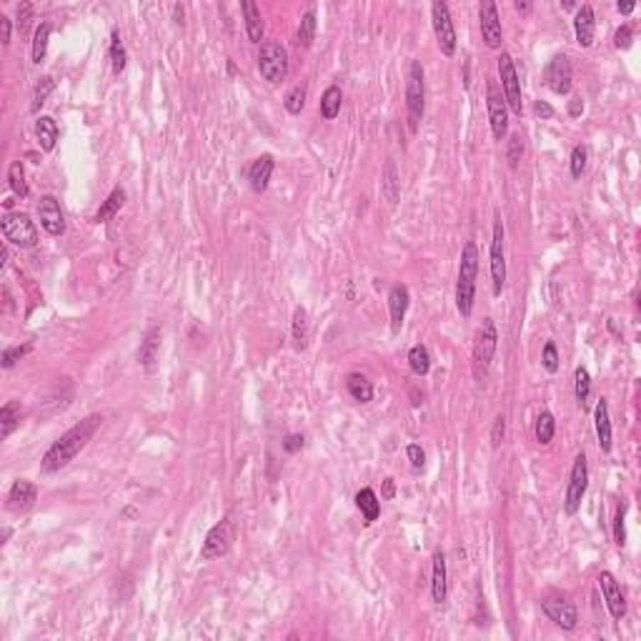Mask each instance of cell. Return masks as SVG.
I'll use <instances>...</instances> for the list:
<instances>
[{
    "label": "cell",
    "mask_w": 641,
    "mask_h": 641,
    "mask_svg": "<svg viewBox=\"0 0 641 641\" xmlns=\"http://www.w3.org/2000/svg\"><path fill=\"white\" fill-rule=\"evenodd\" d=\"M101 421L103 419L98 414H90V416H85L83 421H78L75 426H70V429L65 431L58 441H53V446L45 451V456H43V461H40V471L55 473V471H60V469L68 466L75 456L88 446V441L96 436Z\"/></svg>",
    "instance_id": "obj_1"
},
{
    "label": "cell",
    "mask_w": 641,
    "mask_h": 641,
    "mask_svg": "<svg viewBox=\"0 0 641 641\" xmlns=\"http://www.w3.org/2000/svg\"><path fill=\"white\" fill-rule=\"evenodd\" d=\"M478 248L473 241H466L459 263V281H456V308L464 318L471 316L476 301V278H478Z\"/></svg>",
    "instance_id": "obj_2"
},
{
    "label": "cell",
    "mask_w": 641,
    "mask_h": 641,
    "mask_svg": "<svg viewBox=\"0 0 641 641\" xmlns=\"http://www.w3.org/2000/svg\"><path fill=\"white\" fill-rule=\"evenodd\" d=\"M426 106V88H424V68L419 60L408 63L406 73V111H408V131L416 133L424 118Z\"/></svg>",
    "instance_id": "obj_3"
},
{
    "label": "cell",
    "mask_w": 641,
    "mask_h": 641,
    "mask_svg": "<svg viewBox=\"0 0 641 641\" xmlns=\"http://www.w3.org/2000/svg\"><path fill=\"white\" fill-rule=\"evenodd\" d=\"M496 346H498L496 326H493L491 318H483L476 331V344H473V373H476L478 381L486 378L493 356H496Z\"/></svg>",
    "instance_id": "obj_4"
},
{
    "label": "cell",
    "mask_w": 641,
    "mask_h": 641,
    "mask_svg": "<svg viewBox=\"0 0 641 641\" xmlns=\"http://www.w3.org/2000/svg\"><path fill=\"white\" fill-rule=\"evenodd\" d=\"M258 73L263 80L268 83H281L288 75V53L281 43L276 40H265L261 43L258 50Z\"/></svg>",
    "instance_id": "obj_5"
},
{
    "label": "cell",
    "mask_w": 641,
    "mask_h": 641,
    "mask_svg": "<svg viewBox=\"0 0 641 641\" xmlns=\"http://www.w3.org/2000/svg\"><path fill=\"white\" fill-rule=\"evenodd\" d=\"M0 228H3V239L13 246H21V248H33L38 246V231L35 223L31 221L28 213H6L3 221H0Z\"/></svg>",
    "instance_id": "obj_6"
},
{
    "label": "cell",
    "mask_w": 641,
    "mask_h": 641,
    "mask_svg": "<svg viewBox=\"0 0 641 641\" xmlns=\"http://www.w3.org/2000/svg\"><path fill=\"white\" fill-rule=\"evenodd\" d=\"M486 108H488V126L496 141L506 138L509 133V106L503 101L501 88L496 85L493 78H486Z\"/></svg>",
    "instance_id": "obj_7"
},
{
    "label": "cell",
    "mask_w": 641,
    "mask_h": 641,
    "mask_svg": "<svg viewBox=\"0 0 641 641\" xmlns=\"http://www.w3.org/2000/svg\"><path fill=\"white\" fill-rule=\"evenodd\" d=\"M498 75H501L503 101H506V106H509L511 113L521 116V113H524V101H521V80H519V73H516L514 58H511L509 53L498 55Z\"/></svg>",
    "instance_id": "obj_8"
},
{
    "label": "cell",
    "mask_w": 641,
    "mask_h": 641,
    "mask_svg": "<svg viewBox=\"0 0 641 641\" xmlns=\"http://www.w3.org/2000/svg\"><path fill=\"white\" fill-rule=\"evenodd\" d=\"M236 541V526L231 519H223L208 531L206 541H203L201 549V561H213V559H221L231 552V546Z\"/></svg>",
    "instance_id": "obj_9"
},
{
    "label": "cell",
    "mask_w": 641,
    "mask_h": 641,
    "mask_svg": "<svg viewBox=\"0 0 641 641\" xmlns=\"http://www.w3.org/2000/svg\"><path fill=\"white\" fill-rule=\"evenodd\" d=\"M431 21H434V33H436V40H439L441 53H444L446 58L456 55L459 38H456L454 21H451L449 6H446L444 0H434V6H431Z\"/></svg>",
    "instance_id": "obj_10"
},
{
    "label": "cell",
    "mask_w": 641,
    "mask_h": 641,
    "mask_svg": "<svg viewBox=\"0 0 641 641\" xmlns=\"http://www.w3.org/2000/svg\"><path fill=\"white\" fill-rule=\"evenodd\" d=\"M588 488V466H586V456L579 454L574 459L571 466V476H569V486H566V498H564V511L569 516H574L579 509H581V501L586 496Z\"/></svg>",
    "instance_id": "obj_11"
},
{
    "label": "cell",
    "mask_w": 641,
    "mask_h": 641,
    "mask_svg": "<svg viewBox=\"0 0 641 641\" xmlns=\"http://www.w3.org/2000/svg\"><path fill=\"white\" fill-rule=\"evenodd\" d=\"M506 283V256H503V221L501 213H493V236H491V288L493 296L503 291Z\"/></svg>",
    "instance_id": "obj_12"
},
{
    "label": "cell",
    "mask_w": 641,
    "mask_h": 641,
    "mask_svg": "<svg viewBox=\"0 0 641 641\" xmlns=\"http://www.w3.org/2000/svg\"><path fill=\"white\" fill-rule=\"evenodd\" d=\"M544 83L546 88L557 93V96H569L571 93V63L564 53L554 55L544 68Z\"/></svg>",
    "instance_id": "obj_13"
},
{
    "label": "cell",
    "mask_w": 641,
    "mask_h": 641,
    "mask_svg": "<svg viewBox=\"0 0 641 641\" xmlns=\"http://www.w3.org/2000/svg\"><path fill=\"white\" fill-rule=\"evenodd\" d=\"M478 21H481V35L486 48L498 50L503 43V28H501V16L493 0H481L478 6Z\"/></svg>",
    "instance_id": "obj_14"
},
{
    "label": "cell",
    "mask_w": 641,
    "mask_h": 641,
    "mask_svg": "<svg viewBox=\"0 0 641 641\" xmlns=\"http://www.w3.org/2000/svg\"><path fill=\"white\" fill-rule=\"evenodd\" d=\"M541 609L557 626L564 631H574L579 626V611L569 599H546L541 601Z\"/></svg>",
    "instance_id": "obj_15"
},
{
    "label": "cell",
    "mask_w": 641,
    "mask_h": 641,
    "mask_svg": "<svg viewBox=\"0 0 641 641\" xmlns=\"http://www.w3.org/2000/svg\"><path fill=\"white\" fill-rule=\"evenodd\" d=\"M35 501H38L35 483L26 481V478H18V481L11 486V491H8L6 506L11 514H26V511H31L33 506H35Z\"/></svg>",
    "instance_id": "obj_16"
},
{
    "label": "cell",
    "mask_w": 641,
    "mask_h": 641,
    "mask_svg": "<svg viewBox=\"0 0 641 641\" xmlns=\"http://www.w3.org/2000/svg\"><path fill=\"white\" fill-rule=\"evenodd\" d=\"M38 218H40V226L45 228V234H50V236L65 234V216H63V211H60L55 196L40 198V203H38Z\"/></svg>",
    "instance_id": "obj_17"
},
{
    "label": "cell",
    "mask_w": 641,
    "mask_h": 641,
    "mask_svg": "<svg viewBox=\"0 0 641 641\" xmlns=\"http://www.w3.org/2000/svg\"><path fill=\"white\" fill-rule=\"evenodd\" d=\"M599 586H601V593H604L606 606H609V614L614 616L616 621H621L626 616V599H624V593H621L619 581L614 579V574L601 571L599 574Z\"/></svg>",
    "instance_id": "obj_18"
},
{
    "label": "cell",
    "mask_w": 641,
    "mask_h": 641,
    "mask_svg": "<svg viewBox=\"0 0 641 641\" xmlns=\"http://www.w3.org/2000/svg\"><path fill=\"white\" fill-rule=\"evenodd\" d=\"M593 426H596L599 449L604 451V454H611L614 434H611V416H609V401H606V398H599V403L593 408Z\"/></svg>",
    "instance_id": "obj_19"
},
{
    "label": "cell",
    "mask_w": 641,
    "mask_h": 641,
    "mask_svg": "<svg viewBox=\"0 0 641 641\" xmlns=\"http://www.w3.org/2000/svg\"><path fill=\"white\" fill-rule=\"evenodd\" d=\"M574 33H576V43L581 48H591L593 35H596V16H593L591 6H581L574 16Z\"/></svg>",
    "instance_id": "obj_20"
},
{
    "label": "cell",
    "mask_w": 641,
    "mask_h": 641,
    "mask_svg": "<svg viewBox=\"0 0 641 641\" xmlns=\"http://www.w3.org/2000/svg\"><path fill=\"white\" fill-rule=\"evenodd\" d=\"M408 303H411V293H408L406 286H393L391 293H388V313H391V329L393 334H398L403 326V318H406Z\"/></svg>",
    "instance_id": "obj_21"
},
{
    "label": "cell",
    "mask_w": 641,
    "mask_h": 641,
    "mask_svg": "<svg viewBox=\"0 0 641 641\" xmlns=\"http://www.w3.org/2000/svg\"><path fill=\"white\" fill-rule=\"evenodd\" d=\"M273 155H258V158L251 163L248 168V180H251V188H253L256 193H263L265 188H268V180H270V173H273Z\"/></svg>",
    "instance_id": "obj_22"
},
{
    "label": "cell",
    "mask_w": 641,
    "mask_h": 641,
    "mask_svg": "<svg viewBox=\"0 0 641 641\" xmlns=\"http://www.w3.org/2000/svg\"><path fill=\"white\" fill-rule=\"evenodd\" d=\"M449 593V581H446V557L444 552L434 554V574H431V596L436 604H444Z\"/></svg>",
    "instance_id": "obj_23"
},
{
    "label": "cell",
    "mask_w": 641,
    "mask_h": 641,
    "mask_svg": "<svg viewBox=\"0 0 641 641\" xmlns=\"http://www.w3.org/2000/svg\"><path fill=\"white\" fill-rule=\"evenodd\" d=\"M243 21H246V33H248L251 43H261L263 40V18H261V11L253 0H243Z\"/></svg>",
    "instance_id": "obj_24"
},
{
    "label": "cell",
    "mask_w": 641,
    "mask_h": 641,
    "mask_svg": "<svg viewBox=\"0 0 641 641\" xmlns=\"http://www.w3.org/2000/svg\"><path fill=\"white\" fill-rule=\"evenodd\" d=\"M158 351H160V329H158V326H153V329L146 334V339L141 341V349H138L141 366H146V368H153V363L158 361Z\"/></svg>",
    "instance_id": "obj_25"
},
{
    "label": "cell",
    "mask_w": 641,
    "mask_h": 641,
    "mask_svg": "<svg viewBox=\"0 0 641 641\" xmlns=\"http://www.w3.org/2000/svg\"><path fill=\"white\" fill-rule=\"evenodd\" d=\"M356 506H358V511L363 514L366 524H373V521L381 516V501H378L373 488H361V491L356 493Z\"/></svg>",
    "instance_id": "obj_26"
},
{
    "label": "cell",
    "mask_w": 641,
    "mask_h": 641,
    "mask_svg": "<svg viewBox=\"0 0 641 641\" xmlns=\"http://www.w3.org/2000/svg\"><path fill=\"white\" fill-rule=\"evenodd\" d=\"M35 136H38V146L40 150L50 153L55 148V141H58V126L50 116H40L35 123Z\"/></svg>",
    "instance_id": "obj_27"
},
{
    "label": "cell",
    "mask_w": 641,
    "mask_h": 641,
    "mask_svg": "<svg viewBox=\"0 0 641 641\" xmlns=\"http://www.w3.org/2000/svg\"><path fill=\"white\" fill-rule=\"evenodd\" d=\"M316 8H308L306 13L301 16V23H298V31H296V43L301 48H311L313 40H316Z\"/></svg>",
    "instance_id": "obj_28"
},
{
    "label": "cell",
    "mask_w": 641,
    "mask_h": 641,
    "mask_svg": "<svg viewBox=\"0 0 641 641\" xmlns=\"http://www.w3.org/2000/svg\"><path fill=\"white\" fill-rule=\"evenodd\" d=\"M341 103H344V93H341L339 85H329L321 96V116L326 121H336L341 113Z\"/></svg>",
    "instance_id": "obj_29"
},
{
    "label": "cell",
    "mask_w": 641,
    "mask_h": 641,
    "mask_svg": "<svg viewBox=\"0 0 641 641\" xmlns=\"http://www.w3.org/2000/svg\"><path fill=\"white\" fill-rule=\"evenodd\" d=\"M381 193L391 206H396L398 196H401V183H398V170H396V163H393V160H388L386 168H383Z\"/></svg>",
    "instance_id": "obj_30"
},
{
    "label": "cell",
    "mask_w": 641,
    "mask_h": 641,
    "mask_svg": "<svg viewBox=\"0 0 641 641\" xmlns=\"http://www.w3.org/2000/svg\"><path fill=\"white\" fill-rule=\"evenodd\" d=\"M18 424H21V403L8 401L6 406L0 408V439L6 441L16 431Z\"/></svg>",
    "instance_id": "obj_31"
},
{
    "label": "cell",
    "mask_w": 641,
    "mask_h": 641,
    "mask_svg": "<svg viewBox=\"0 0 641 641\" xmlns=\"http://www.w3.org/2000/svg\"><path fill=\"white\" fill-rule=\"evenodd\" d=\"M291 339H293V346H296L298 351L306 349V344H308V313H306V308H301V306L293 311Z\"/></svg>",
    "instance_id": "obj_32"
},
{
    "label": "cell",
    "mask_w": 641,
    "mask_h": 641,
    "mask_svg": "<svg viewBox=\"0 0 641 641\" xmlns=\"http://www.w3.org/2000/svg\"><path fill=\"white\" fill-rule=\"evenodd\" d=\"M123 203H126V191H123V188H113V191H111V196H108L106 201H103V206L98 208V213H96V223H106V221H111V218L116 216V213L123 208Z\"/></svg>",
    "instance_id": "obj_33"
},
{
    "label": "cell",
    "mask_w": 641,
    "mask_h": 641,
    "mask_svg": "<svg viewBox=\"0 0 641 641\" xmlns=\"http://www.w3.org/2000/svg\"><path fill=\"white\" fill-rule=\"evenodd\" d=\"M346 388H349V393L356 398L358 403H368L373 398V386L371 381L366 376H361V373H351L349 378H346Z\"/></svg>",
    "instance_id": "obj_34"
},
{
    "label": "cell",
    "mask_w": 641,
    "mask_h": 641,
    "mask_svg": "<svg viewBox=\"0 0 641 641\" xmlns=\"http://www.w3.org/2000/svg\"><path fill=\"white\" fill-rule=\"evenodd\" d=\"M408 366L416 376H426L431 371V354L424 344H416L414 349L408 351Z\"/></svg>",
    "instance_id": "obj_35"
},
{
    "label": "cell",
    "mask_w": 641,
    "mask_h": 641,
    "mask_svg": "<svg viewBox=\"0 0 641 641\" xmlns=\"http://www.w3.org/2000/svg\"><path fill=\"white\" fill-rule=\"evenodd\" d=\"M50 23H40L35 31V38H33V63L40 65L45 60V53H48V40H50Z\"/></svg>",
    "instance_id": "obj_36"
},
{
    "label": "cell",
    "mask_w": 641,
    "mask_h": 641,
    "mask_svg": "<svg viewBox=\"0 0 641 641\" xmlns=\"http://www.w3.org/2000/svg\"><path fill=\"white\" fill-rule=\"evenodd\" d=\"M554 434H557V419H554L552 411H541L539 419H536V441L541 446L552 444Z\"/></svg>",
    "instance_id": "obj_37"
},
{
    "label": "cell",
    "mask_w": 641,
    "mask_h": 641,
    "mask_svg": "<svg viewBox=\"0 0 641 641\" xmlns=\"http://www.w3.org/2000/svg\"><path fill=\"white\" fill-rule=\"evenodd\" d=\"M8 183H11L13 193L21 198L28 196V183H26V170H23L21 160H13L11 168H8Z\"/></svg>",
    "instance_id": "obj_38"
},
{
    "label": "cell",
    "mask_w": 641,
    "mask_h": 641,
    "mask_svg": "<svg viewBox=\"0 0 641 641\" xmlns=\"http://www.w3.org/2000/svg\"><path fill=\"white\" fill-rule=\"evenodd\" d=\"M574 391H576V401L581 406H586L588 393H591V378H588V371L584 366H579L576 371H574Z\"/></svg>",
    "instance_id": "obj_39"
},
{
    "label": "cell",
    "mask_w": 641,
    "mask_h": 641,
    "mask_svg": "<svg viewBox=\"0 0 641 641\" xmlns=\"http://www.w3.org/2000/svg\"><path fill=\"white\" fill-rule=\"evenodd\" d=\"M126 48H123V43H121V35H118V31L111 33V63H113V70L116 73H123L126 70Z\"/></svg>",
    "instance_id": "obj_40"
},
{
    "label": "cell",
    "mask_w": 641,
    "mask_h": 641,
    "mask_svg": "<svg viewBox=\"0 0 641 641\" xmlns=\"http://www.w3.org/2000/svg\"><path fill=\"white\" fill-rule=\"evenodd\" d=\"M283 106H286V111L291 113V116H298V113L303 111V106H306V88H303V85H296V88L288 90Z\"/></svg>",
    "instance_id": "obj_41"
},
{
    "label": "cell",
    "mask_w": 641,
    "mask_h": 641,
    "mask_svg": "<svg viewBox=\"0 0 641 641\" xmlns=\"http://www.w3.org/2000/svg\"><path fill=\"white\" fill-rule=\"evenodd\" d=\"M53 88H55V80L50 78V75H43L40 80H38V85H35V96H33V113L38 111V108L43 106V103H45V98L50 96V93H53Z\"/></svg>",
    "instance_id": "obj_42"
},
{
    "label": "cell",
    "mask_w": 641,
    "mask_h": 641,
    "mask_svg": "<svg viewBox=\"0 0 641 641\" xmlns=\"http://www.w3.org/2000/svg\"><path fill=\"white\" fill-rule=\"evenodd\" d=\"M541 366H544L549 373H557L559 371V351H557V344L554 341H546L544 346V354H541Z\"/></svg>",
    "instance_id": "obj_43"
},
{
    "label": "cell",
    "mask_w": 641,
    "mask_h": 641,
    "mask_svg": "<svg viewBox=\"0 0 641 641\" xmlns=\"http://www.w3.org/2000/svg\"><path fill=\"white\" fill-rule=\"evenodd\" d=\"M569 168H571L574 178H581L584 168H586V148H584V146H576V148L571 150V160H569Z\"/></svg>",
    "instance_id": "obj_44"
},
{
    "label": "cell",
    "mask_w": 641,
    "mask_h": 641,
    "mask_svg": "<svg viewBox=\"0 0 641 641\" xmlns=\"http://www.w3.org/2000/svg\"><path fill=\"white\" fill-rule=\"evenodd\" d=\"M31 351V346H11V349L3 351V368H13V366L18 363V361L23 358V356Z\"/></svg>",
    "instance_id": "obj_45"
},
{
    "label": "cell",
    "mask_w": 641,
    "mask_h": 641,
    "mask_svg": "<svg viewBox=\"0 0 641 641\" xmlns=\"http://www.w3.org/2000/svg\"><path fill=\"white\" fill-rule=\"evenodd\" d=\"M624 519H626V506L621 503L619 509H616V516H614V541H616V546H624L626 544Z\"/></svg>",
    "instance_id": "obj_46"
},
{
    "label": "cell",
    "mask_w": 641,
    "mask_h": 641,
    "mask_svg": "<svg viewBox=\"0 0 641 641\" xmlns=\"http://www.w3.org/2000/svg\"><path fill=\"white\" fill-rule=\"evenodd\" d=\"M406 456H408V461H411V466H414L416 471H421V469L426 466V454H424V449H421L419 444H408L406 446Z\"/></svg>",
    "instance_id": "obj_47"
},
{
    "label": "cell",
    "mask_w": 641,
    "mask_h": 641,
    "mask_svg": "<svg viewBox=\"0 0 641 641\" xmlns=\"http://www.w3.org/2000/svg\"><path fill=\"white\" fill-rule=\"evenodd\" d=\"M631 40H634V31H631V26H621L619 31L614 33V45L619 50H629Z\"/></svg>",
    "instance_id": "obj_48"
},
{
    "label": "cell",
    "mask_w": 641,
    "mask_h": 641,
    "mask_svg": "<svg viewBox=\"0 0 641 641\" xmlns=\"http://www.w3.org/2000/svg\"><path fill=\"white\" fill-rule=\"evenodd\" d=\"M503 434H506V419H503V416H496L493 429H491V446L493 449H498V446L503 444Z\"/></svg>",
    "instance_id": "obj_49"
},
{
    "label": "cell",
    "mask_w": 641,
    "mask_h": 641,
    "mask_svg": "<svg viewBox=\"0 0 641 641\" xmlns=\"http://www.w3.org/2000/svg\"><path fill=\"white\" fill-rule=\"evenodd\" d=\"M521 153H524L521 138H519V136H511V138H509V163H511V168H516V163L521 160Z\"/></svg>",
    "instance_id": "obj_50"
},
{
    "label": "cell",
    "mask_w": 641,
    "mask_h": 641,
    "mask_svg": "<svg viewBox=\"0 0 641 641\" xmlns=\"http://www.w3.org/2000/svg\"><path fill=\"white\" fill-rule=\"evenodd\" d=\"M31 13H33V8L28 6V3H23V6H18V31H26L28 28V23H31Z\"/></svg>",
    "instance_id": "obj_51"
},
{
    "label": "cell",
    "mask_w": 641,
    "mask_h": 641,
    "mask_svg": "<svg viewBox=\"0 0 641 641\" xmlns=\"http://www.w3.org/2000/svg\"><path fill=\"white\" fill-rule=\"evenodd\" d=\"M534 113L541 118V121H549V118L557 116V111H554V108L549 106V103H546V101H536V103H534Z\"/></svg>",
    "instance_id": "obj_52"
},
{
    "label": "cell",
    "mask_w": 641,
    "mask_h": 641,
    "mask_svg": "<svg viewBox=\"0 0 641 641\" xmlns=\"http://www.w3.org/2000/svg\"><path fill=\"white\" fill-rule=\"evenodd\" d=\"M283 449H286L288 454H296V451H301L303 449V436L301 434L286 436V441H283Z\"/></svg>",
    "instance_id": "obj_53"
},
{
    "label": "cell",
    "mask_w": 641,
    "mask_h": 641,
    "mask_svg": "<svg viewBox=\"0 0 641 641\" xmlns=\"http://www.w3.org/2000/svg\"><path fill=\"white\" fill-rule=\"evenodd\" d=\"M581 113H584V101L579 96H574L571 101H569V116L576 118V116H581Z\"/></svg>",
    "instance_id": "obj_54"
},
{
    "label": "cell",
    "mask_w": 641,
    "mask_h": 641,
    "mask_svg": "<svg viewBox=\"0 0 641 641\" xmlns=\"http://www.w3.org/2000/svg\"><path fill=\"white\" fill-rule=\"evenodd\" d=\"M0 31H3V43H11V18L8 16H0Z\"/></svg>",
    "instance_id": "obj_55"
},
{
    "label": "cell",
    "mask_w": 641,
    "mask_h": 641,
    "mask_svg": "<svg viewBox=\"0 0 641 641\" xmlns=\"http://www.w3.org/2000/svg\"><path fill=\"white\" fill-rule=\"evenodd\" d=\"M393 493H396L393 478H386V481H383V498H393Z\"/></svg>",
    "instance_id": "obj_56"
},
{
    "label": "cell",
    "mask_w": 641,
    "mask_h": 641,
    "mask_svg": "<svg viewBox=\"0 0 641 641\" xmlns=\"http://www.w3.org/2000/svg\"><path fill=\"white\" fill-rule=\"evenodd\" d=\"M634 8H636V3H621V0H619V3H616V11L624 13V16H629V13L634 11Z\"/></svg>",
    "instance_id": "obj_57"
},
{
    "label": "cell",
    "mask_w": 641,
    "mask_h": 641,
    "mask_svg": "<svg viewBox=\"0 0 641 641\" xmlns=\"http://www.w3.org/2000/svg\"><path fill=\"white\" fill-rule=\"evenodd\" d=\"M173 21L183 26V6H178V3L173 6Z\"/></svg>",
    "instance_id": "obj_58"
},
{
    "label": "cell",
    "mask_w": 641,
    "mask_h": 641,
    "mask_svg": "<svg viewBox=\"0 0 641 641\" xmlns=\"http://www.w3.org/2000/svg\"><path fill=\"white\" fill-rule=\"evenodd\" d=\"M516 11H519V13H529L531 11V3H521V0H519V3H516Z\"/></svg>",
    "instance_id": "obj_59"
}]
</instances>
